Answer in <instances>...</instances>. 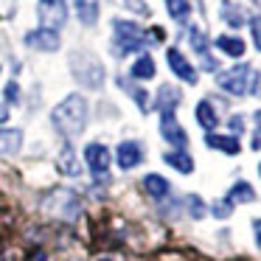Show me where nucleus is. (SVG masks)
<instances>
[{"instance_id": "f257e3e1", "label": "nucleus", "mask_w": 261, "mask_h": 261, "mask_svg": "<svg viewBox=\"0 0 261 261\" xmlns=\"http://www.w3.org/2000/svg\"><path fill=\"white\" fill-rule=\"evenodd\" d=\"M51 121L65 138H76L85 132L87 124V101L82 96H68L59 107H54Z\"/></svg>"}, {"instance_id": "f03ea898", "label": "nucleus", "mask_w": 261, "mask_h": 261, "mask_svg": "<svg viewBox=\"0 0 261 261\" xmlns=\"http://www.w3.org/2000/svg\"><path fill=\"white\" fill-rule=\"evenodd\" d=\"M216 85L230 96H247V93H258V73L250 65H239L216 76Z\"/></svg>"}, {"instance_id": "7ed1b4c3", "label": "nucleus", "mask_w": 261, "mask_h": 261, "mask_svg": "<svg viewBox=\"0 0 261 261\" xmlns=\"http://www.w3.org/2000/svg\"><path fill=\"white\" fill-rule=\"evenodd\" d=\"M113 29H115V45H118L121 54H132L149 45V37L143 34V29L129 23V20H115Z\"/></svg>"}, {"instance_id": "20e7f679", "label": "nucleus", "mask_w": 261, "mask_h": 261, "mask_svg": "<svg viewBox=\"0 0 261 261\" xmlns=\"http://www.w3.org/2000/svg\"><path fill=\"white\" fill-rule=\"evenodd\" d=\"M42 208L48 211L51 216H57V219H76V214H79V199L73 197L70 191H54L51 197L42 202Z\"/></svg>"}, {"instance_id": "39448f33", "label": "nucleus", "mask_w": 261, "mask_h": 261, "mask_svg": "<svg viewBox=\"0 0 261 261\" xmlns=\"http://www.w3.org/2000/svg\"><path fill=\"white\" fill-rule=\"evenodd\" d=\"M37 14H40L42 29H51V31H57L59 25L68 20L65 0H40V9H37Z\"/></svg>"}, {"instance_id": "423d86ee", "label": "nucleus", "mask_w": 261, "mask_h": 261, "mask_svg": "<svg viewBox=\"0 0 261 261\" xmlns=\"http://www.w3.org/2000/svg\"><path fill=\"white\" fill-rule=\"evenodd\" d=\"M160 135H163L174 149H186V143H188V135L180 129L174 113H160Z\"/></svg>"}, {"instance_id": "0eeeda50", "label": "nucleus", "mask_w": 261, "mask_h": 261, "mask_svg": "<svg viewBox=\"0 0 261 261\" xmlns=\"http://www.w3.org/2000/svg\"><path fill=\"white\" fill-rule=\"evenodd\" d=\"M85 160H87V166H90V171L96 177H104L110 171V149L101 146V143H90V146L85 149Z\"/></svg>"}, {"instance_id": "6e6552de", "label": "nucleus", "mask_w": 261, "mask_h": 261, "mask_svg": "<svg viewBox=\"0 0 261 261\" xmlns=\"http://www.w3.org/2000/svg\"><path fill=\"white\" fill-rule=\"evenodd\" d=\"M166 59H169V68L174 70V76H180L182 82H188V85H197V68H194L191 62H188L186 57H182L177 48H169V54H166Z\"/></svg>"}, {"instance_id": "1a4fd4ad", "label": "nucleus", "mask_w": 261, "mask_h": 261, "mask_svg": "<svg viewBox=\"0 0 261 261\" xmlns=\"http://www.w3.org/2000/svg\"><path fill=\"white\" fill-rule=\"evenodd\" d=\"M115 160H118V166L121 169H135L138 163L143 160V149H141V143L138 141H124L118 149H115Z\"/></svg>"}, {"instance_id": "9d476101", "label": "nucleus", "mask_w": 261, "mask_h": 261, "mask_svg": "<svg viewBox=\"0 0 261 261\" xmlns=\"http://www.w3.org/2000/svg\"><path fill=\"white\" fill-rule=\"evenodd\" d=\"M25 45L37 48V51H57L59 34L51 29H37V31H31V34H25Z\"/></svg>"}, {"instance_id": "9b49d317", "label": "nucleus", "mask_w": 261, "mask_h": 261, "mask_svg": "<svg viewBox=\"0 0 261 261\" xmlns=\"http://www.w3.org/2000/svg\"><path fill=\"white\" fill-rule=\"evenodd\" d=\"M163 160L174 171H180V174H191V171H194V158L186 152V149H171V152L163 154Z\"/></svg>"}, {"instance_id": "f8f14e48", "label": "nucleus", "mask_w": 261, "mask_h": 261, "mask_svg": "<svg viewBox=\"0 0 261 261\" xmlns=\"http://www.w3.org/2000/svg\"><path fill=\"white\" fill-rule=\"evenodd\" d=\"M57 166H59V171L68 174V177H79L82 174L79 158H76V152L70 146H62V152H59V158H57Z\"/></svg>"}, {"instance_id": "ddd939ff", "label": "nucleus", "mask_w": 261, "mask_h": 261, "mask_svg": "<svg viewBox=\"0 0 261 261\" xmlns=\"http://www.w3.org/2000/svg\"><path fill=\"white\" fill-rule=\"evenodd\" d=\"M143 188H146L149 197H154V199L169 197V191H171L169 180H166V177H160V174H146V177H143Z\"/></svg>"}, {"instance_id": "4468645a", "label": "nucleus", "mask_w": 261, "mask_h": 261, "mask_svg": "<svg viewBox=\"0 0 261 261\" xmlns=\"http://www.w3.org/2000/svg\"><path fill=\"white\" fill-rule=\"evenodd\" d=\"M205 143H208L211 149H219V152H225V154H239V141L233 135H205Z\"/></svg>"}, {"instance_id": "2eb2a0df", "label": "nucleus", "mask_w": 261, "mask_h": 261, "mask_svg": "<svg viewBox=\"0 0 261 261\" xmlns=\"http://www.w3.org/2000/svg\"><path fill=\"white\" fill-rule=\"evenodd\" d=\"M197 124L202 126L205 132H211V129L219 126V115H216L214 107H211V101H199L197 104Z\"/></svg>"}, {"instance_id": "dca6fc26", "label": "nucleus", "mask_w": 261, "mask_h": 261, "mask_svg": "<svg viewBox=\"0 0 261 261\" xmlns=\"http://www.w3.org/2000/svg\"><path fill=\"white\" fill-rule=\"evenodd\" d=\"M188 40H191V45H194V51L202 57V65L208 70H214L216 68V62L211 59V54H208V42H205V37H202V31L199 29H191V34H188Z\"/></svg>"}, {"instance_id": "f3484780", "label": "nucleus", "mask_w": 261, "mask_h": 261, "mask_svg": "<svg viewBox=\"0 0 261 261\" xmlns=\"http://www.w3.org/2000/svg\"><path fill=\"white\" fill-rule=\"evenodd\" d=\"M216 48H219L222 54H227V57H244V40H239V37H216Z\"/></svg>"}, {"instance_id": "a211bd4d", "label": "nucleus", "mask_w": 261, "mask_h": 261, "mask_svg": "<svg viewBox=\"0 0 261 261\" xmlns=\"http://www.w3.org/2000/svg\"><path fill=\"white\" fill-rule=\"evenodd\" d=\"M76 3V14L85 25H93L98 20V0H73Z\"/></svg>"}, {"instance_id": "6ab92c4d", "label": "nucleus", "mask_w": 261, "mask_h": 261, "mask_svg": "<svg viewBox=\"0 0 261 261\" xmlns=\"http://www.w3.org/2000/svg\"><path fill=\"white\" fill-rule=\"evenodd\" d=\"M23 143V132L20 129H0V154L17 152Z\"/></svg>"}, {"instance_id": "aec40b11", "label": "nucleus", "mask_w": 261, "mask_h": 261, "mask_svg": "<svg viewBox=\"0 0 261 261\" xmlns=\"http://www.w3.org/2000/svg\"><path fill=\"white\" fill-rule=\"evenodd\" d=\"M177 101H180V93L174 90L171 85H163L160 87V113H174L177 110Z\"/></svg>"}, {"instance_id": "412c9836", "label": "nucleus", "mask_w": 261, "mask_h": 261, "mask_svg": "<svg viewBox=\"0 0 261 261\" xmlns=\"http://www.w3.org/2000/svg\"><path fill=\"white\" fill-rule=\"evenodd\" d=\"M132 76H135V79H152L154 76V59L149 57V54H143V57L132 65Z\"/></svg>"}, {"instance_id": "4be33fe9", "label": "nucleus", "mask_w": 261, "mask_h": 261, "mask_svg": "<svg viewBox=\"0 0 261 261\" xmlns=\"http://www.w3.org/2000/svg\"><path fill=\"white\" fill-rule=\"evenodd\" d=\"M222 17H225V23L227 25H233V29H242L244 25V14H242V9H236L230 3V0H225L222 3Z\"/></svg>"}, {"instance_id": "5701e85b", "label": "nucleus", "mask_w": 261, "mask_h": 261, "mask_svg": "<svg viewBox=\"0 0 261 261\" xmlns=\"http://www.w3.org/2000/svg\"><path fill=\"white\" fill-rule=\"evenodd\" d=\"M230 202H253L255 199V194H253V188L247 186V182H236V186L230 188Z\"/></svg>"}, {"instance_id": "b1692460", "label": "nucleus", "mask_w": 261, "mask_h": 261, "mask_svg": "<svg viewBox=\"0 0 261 261\" xmlns=\"http://www.w3.org/2000/svg\"><path fill=\"white\" fill-rule=\"evenodd\" d=\"M169 3V14L174 20H186L191 14V6H188V0H166Z\"/></svg>"}, {"instance_id": "393cba45", "label": "nucleus", "mask_w": 261, "mask_h": 261, "mask_svg": "<svg viewBox=\"0 0 261 261\" xmlns=\"http://www.w3.org/2000/svg\"><path fill=\"white\" fill-rule=\"evenodd\" d=\"M230 208H233V202H230V199H225V202H216L214 205V214L219 216V219H227V216H230Z\"/></svg>"}, {"instance_id": "a878e982", "label": "nucleus", "mask_w": 261, "mask_h": 261, "mask_svg": "<svg viewBox=\"0 0 261 261\" xmlns=\"http://www.w3.org/2000/svg\"><path fill=\"white\" fill-rule=\"evenodd\" d=\"M250 29H253V42H255V48L261 51V17H253V20H250Z\"/></svg>"}, {"instance_id": "bb28decb", "label": "nucleus", "mask_w": 261, "mask_h": 261, "mask_svg": "<svg viewBox=\"0 0 261 261\" xmlns=\"http://www.w3.org/2000/svg\"><path fill=\"white\" fill-rule=\"evenodd\" d=\"M188 208H191V216H194V219H199V216H202V199H199V197H191V199H188Z\"/></svg>"}, {"instance_id": "cd10ccee", "label": "nucleus", "mask_w": 261, "mask_h": 261, "mask_svg": "<svg viewBox=\"0 0 261 261\" xmlns=\"http://www.w3.org/2000/svg\"><path fill=\"white\" fill-rule=\"evenodd\" d=\"M230 132H233V135H236V132L242 135V132H244V118H242V115H233V118H230Z\"/></svg>"}, {"instance_id": "c85d7f7f", "label": "nucleus", "mask_w": 261, "mask_h": 261, "mask_svg": "<svg viewBox=\"0 0 261 261\" xmlns=\"http://www.w3.org/2000/svg\"><path fill=\"white\" fill-rule=\"evenodd\" d=\"M17 96H20V87L14 85V82H9L6 85V101H17Z\"/></svg>"}, {"instance_id": "c756f323", "label": "nucleus", "mask_w": 261, "mask_h": 261, "mask_svg": "<svg viewBox=\"0 0 261 261\" xmlns=\"http://www.w3.org/2000/svg\"><path fill=\"white\" fill-rule=\"evenodd\" d=\"M135 101H138V107H141L143 113L149 110V96H146V93H141V90H138V93H135Z\"/></svg>"}, {"instance_id": "7c9ffc66", "label": "nucleus", "mask_w": 261, "mask_h": 261, "mask_svg": "<svg viewBox=\"0 0 261 261\" xmlns=\"http://www.w3.org/2000/svg\"><path fill=\"white\" fill-rule=\"evenodd\" d=\"M253 230H255V244L261 247V219H255V222H253Z\"/></svg>"}, {"instance_id": "2f4dec72", "label": "nucleus", "mask_w": 261, "mask_h": 261, "mask_svg": "<svg viewBox=\"0 0 261 261\" xmlns=\"http://www.w3.org/2000/svg\"><path fill=\"white\" fill-rule=\"evenodd\" d=\"M129 6L135 9V12H146V6H143V0H129Z\"/></svg>"}, {"instance_id": "473e14b6", "label": "nucleus", "mask_w": 261, "mask_h": 261, "mask_svg": "<svg viewBox=\"0 0 261 261\" xmlns=\"http://www.w3.org/2000/svg\"><path fill=\"white\" fill-rule=\"evenodd\" d=\"M6 118H9V107H6V104H0V124H3Z\"/></svg>"}, {"instance_id": "72a5a7b5", "label": "nucleus", "mask_w": 261, "mask_h": 261, "mask_svg": "<svg viewBox=\"0 0 261 261\" xmlns=\"http://www.w3.org/2000/svg\"><path fill=\"white\" fill-rule=\"evenodd\" d=\"M253 149H261V129L253 135Z\"/></svg>"}, {"instance_id": "f704fd0d", "label": "nucleus", "mask_w": 261, "mask_h": 261, "mask_svg": "<svg viewBox=\"0 0 261 261\" xmlns=\"http://www.w3.org/2000/svg\"><path fill=\"white\" fill-rule=\"evenodd\" d=\"M255 3H258V6H261V0H255Z\"/></svg>"}, {"instance_id": "c9c22d12", "label": "nucleus", "mask_w": 261, "mask_h": 261, "mask_svg": "<svg viewBox=\"0 0 261 261\" xmlns=\"http://www.w3.org/2000/svg\"><path fill=\"white\" fill-rule=\"evenodd\" d=\"M258 174H261V166H258Z\"/></svg>"}]
</instances>
